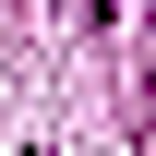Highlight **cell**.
Masks as SVG:
<instances>
[{
  "mask_svg": "<svg viewBox=\"0 0 156 156\" xmlns=\"http://www.w3.org/2000/svg\"><path fill=\"white\" fill-rule=\"evenodd\" d=\"M84 24H120V0H84Z\"/></svg>",
  "mask_w": 156,
  "mask_h": 156,
  "instance_id": "cell-1",
  "label": "cell"
}]
</instances>
